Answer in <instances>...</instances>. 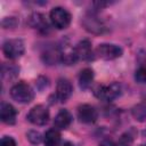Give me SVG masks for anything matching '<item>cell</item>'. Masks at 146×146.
Instances as JSON below:
<instances>
[{"mask_svg": "<svg viewBox=\"0 0 146 146\" xmlns=\"http://www.w3.org/2000/svg\"><path fill=\"white\" fill-rule=\"evenodd\" d=\"M132 116L135 117V120H137L138 122H144L146 120V104L145 103H139L137 105H135L131 110Z\"/></svg>", "mask_w": 146, "mask_h": 146, "instance_id": "18", "label": "cell"}, {"mask_svg": "<svg viewBox=\"0 0 146 146\" xmlns=\"http://www.w3.org/2000/svg\"><path fill=\"white\" fill-rule=\"evenodd\" d=\"M71 123H72V114L67 110H60L54 120V125L56 127V129L59 130L67 129Z\"/></svg>", "mask_w": 146, "mask_h": 146, "instance_id": "13", "label": "cell"}, {"mask_svg": "<svg viewBox=\"0 0 146 146\" xmlns=\"http://www.w3.org/2000/svg\"><path fill=\"white\" fill-rule=\"evenodd\" d=\"M73 88L67 79H59L56 88V98L59 102H66L72 95Z\"/></svg>", "mask_w": 146, "mask_h": 146, "instance_id": "9", "label": "cell"}, {"mask_svg": "<svg viewBox=\"0 0 146 146\" xmlns=\"http://www.w3.org/2000/svg\"><path fill=\"white\" fill-rule=\"evenodd\" d=\"M135 79L139 83H146V64L139 66L135 73Z\"/></svg>", "mask_w": 146, "mask_h": 146, "instance_id": "22", "label": "cell"}, {"mask_svg": "<svg viewBox=\"0 0 146 146\" xmlns=\"http://www.w3.org/2000/svg\"><path fill=\"white\" fill-rule=\"evenodd\" d=\"M141 146H146V144H144V145H141Z\"/></svg>", "mask_w": 146, "mask_h": 146, "instance_id": "27", "label": "cell"}, {"mask_svg": "<svg viewBox=\"0 0 146 146\" xmlns=\"http://www.w3.org/2000/svg\"><path fill=\"white\" fill-rule=\"evenodd\" d=\"M49 17H50L52 25L58 30L66 29L71 23V14L63 7L52 8L50 10Z\"/></svg>", "mask_w": 146, "mask_h": 146, "instance_id": "2", "label": "cell"}, {"mask_svg": "<svg viewBox=\"0 0 146 146\" xmlns=\"http://www.w3.org/2000/svg\"><path fill=\"white\" fill-rule=\"evenodd\" d=\"M82 24H83L84 29H86L87 31L91 32V33H97V34H98V33H103V32L106 30L104 23H103L100 19H98L97 17H95V16L86 17V18L83 19Z\"/></svg>", "mask_w": 146, "mask_h": 146, "instance_id": "12", "label": "cell"}, {"mask_svg": "<svg viewBox=\"0 0 146 146\" xmlns=\"http://www.w3.org/2000/svg\"><path fill=\"white\" fill-rule=\"evenodd\" d=\"M10 96L14 100L21 104H27L34 98V91L33 89L25 82L21 81L16 84H14L10 89Z\"/></svg>", "mask_w": 146, "mask_h": 146, "instance_id": "1", "label": "cell"}, {"mask_svg": "<svg viewBox=\"0 0 146 146\" xmlns=\"http://www.w3.org/2000/svg\"><path fill=\"white\" fill-rule=\"evenodd\" d=\"M43 57V60L44 63L51 65V64H55L58 59H60V55H59V49L57 48H50L48 50H46L42 55Z\"/></svg>", "mask_w": 146, "mask_h": 146, "instance_id": "19", "label": "cell"}, {"mask_svg": "<svg viewBox=\"0 0 146 146\" xmlns=\"http://www.w3.org/2000/svg\"><path fill=\"white\" fill-rule=\"evenodd\" d=\"M132 144H133V136L130 132L122 133L117 141V146H132Z\"/></svg>", "mask_w": 146, "mask_h": 146, "instance_id": "21", "label": "cell"}, {"mask_svg": "<svg viewBox=\"0 0 146 146\" xmlns=\"http://www.w3.org/2000/svg\"><path fill=\"white\" fill-rule=\"evenodd\" d=\"M44 146H58L60 144V133L57 129H49L43 137Z\"/></svg>", "mask_w": 146, "mask_h": 146, "instance_id": "16", "label": "cell"}, {"mask_svg": "<svg viewBox=\"0 0 146 146\" xmlns=\"http://www.w3.org/2000/svg\"><path fill=\"white\" fill-rule=\"evenodd\" d=\"M27 120L35 125H43L49 120V111L43 105H35L30 110Z\"/></svg>", "mask_w": 146, "mask_h": 146, "instance_id": "6", "label": "cell"}, {"mask_svg": "<svg viewBox=\"0 0 146 146\" xmlns=\"http://www.w3.org/2000/svg\"><path fill=\"white\" fill-rule=\"evenodd\" d=\"M144 135H145V136H146V130H145V131H144Z\"/></svg>", "mask_w": 146, "mask_h": 146, "instance_id": "26", "label": "cell"}, {"mask_svg": "<svg viewBox=\"0 0 146 146\" xmlns=\"http://www.w3.org/2000/svg\"><path fill=\"white\" fill-rule=\"evenodd\" d=\"M76 113H78V119L83 123H94L98 117L97 110L89 104L80 105L78 107Z\"/></svg>", "mask_w": 146, "mask_h": 146, "instance_id": "7", "label": "cell"}, {"mask_svg": "<svg viewBox=\"0 0 146 146\" xmlns=\"http://www.w3.org/2000/svg\"><path fill=\"white\" fill-rule=\"evenodd\" d=\"M19 68L15 65H10V64H2L1 66V76L2 80H11L17 76Z\"/></svg>", "mask_w": 146, "mask_h": 146, "instance_id": "17", "label": "cell"}, {"mask_svg": "<svg viewBox=\"0 0 146 146\" xmlns=\"http://www.w3.org/2000/svg\"><path fill=\"white\" fill-rule=\"evenodd\" d=\"M0 146H16V141L13 137L10 136H3L1 138V143Z\"/></svg>", "mask_w": 146, "mask_h": 146, "instance_id": "23", "label": "cell"}, {"mask_svg": "<svg viewBox=\"0 0 146 146\" xmlns=\"http://www.w3.org/2000/svg\"><path fill=\"white\" fill-rule=\"evenodd\" d=\"M17 111L9 103H1L0 106V119L6 124H14L16 122Z\"/></svg>", "mask_w": 146, "mask_h": 146, "instance_id": "10", "label": "cell"}, {"mask_svg": "<svg viewBox=\"0 0 146 146\" xmlns=\"http://www.w3.org/2000/svg\"><path fill=\"white\" fill-rule=\"evenodd\" d=\"M58 146H74L71 141H63V143H60Z\"/></svg>", "mask_w": 146, "mask_h": 146, "instance_id": "25", "label": "cell"}, {"mask_svg": "<svg viewBox=\"0 0 146 146\" xmlns=\"http://www.w3.org/2000/svg\"><path fill=\"white\" fill-rule=\"evenodd\" d=\"M26 138H27V140H29L31 144L38 145V144H40L41 140H42V135H41L39 131H36V130H30V131L26 133Z\"/></svg>", "mask_w": 146, "mask_h": 146, "instance_id": "20", "label": "cell"}, {"mask_svg": "<svg viewBox=\"0 0 146 146\" xmlns=\"http://www.w3.org/2000/svg\"><path fill=\"white\" fill-rule=\"evenodd\" d=\"M94 80V71L89 67L83 68L79 74V86L82 90H86L90 87Z\"/></svg>", "mask_w": 146, "mask_h": 146, "instance_id": "15", "label": "cell"}, {"mask_svg": "<svg viewBox=\"0 0 146 146\" xmlns=\"http://www.w3.org/2000/svg\"><path fill=\"white\" fill-rule=\"evenodd\" d=\"M75 52L78 56V59L82 60H90L92 58V48L91 42L88 39H83L78 42V44L74 47Z\"/></svg>", "mask_w": 146, "mask_h": 146, "instance_id": "11", "label": "cell"}, {"mask_svg": "<svg viewBox=\"0 0 146 146\" xmlns=\"http://www.w3.org/2000/svg\"><path fill=\"white\" fill-rule=\"evenodd\" d=\"M99 146H117V145H115L112 139H103L99 143Z\"/></svg>", "mask_w": 146, "mask_h": 146, "instance_id": "24", "label": "cell"}, {"mask_svg": "<svg viewBox=\"0 0 146 146\" xmlns=\"http://www.w3.org/2000/svg\"><path fill=\"white\" fill-rule=\"evenodd\" d=\"M59 55H60V60L66 65H73L78 60L75 48L72 47L68 42H64L59 47Z\"/></svg>", "mask_w": 146, "mask_h": 146, "instance_id": "8", "label": "cell"}, {"mask_svg": "<svg viewBox=\"0 0 146 146\" xmlns=\"http://www.w3.org/2000/svg\"><path fill=\"white\" fill-rule=\"evenodd\" d=\"M25 47L22 40L19 39H10L7 40L2 46V51L5 56L9 59H16L19 58L24 54Z\"/></svg>", "mask_w": 146, "mask_h": 146, "instance_id": "4", "label": "cell"}, {"mask_svg": "<svg viewBox=\"0 0 146 146\" xmlns=\"http://www.w3.org/2000/svg\"><path fill=\"white\" fill-rule=\"evenodd\" d=\"M121 91H122L121 86L117 82H112L107 86H99L96 89L95 95L99 99L111 102V100H114L115 98H117L121 95Z\"/></svg>", "mask_w": 146, "mask_h": 146, "instance_id": "3", "label": "cell"}, {"mask_svg": "<svg viewBox=\"0 0 146 146\" xmlns=\"http://www.w3.org/2000/svg\"><path fill=\"white\" fill-rule=\"evenodd\" d=\"M29 25L33 29H36L41 32H47L48 31V23L44 18V16L40 13H33L29 17Z\"/></svg>", "mask_w": 146, "mask_h": 146, "instance_id": "14", "label": "cell"}, {"mask_svg": "<svg viewBox=\"0 0 146 146\" xmlns=\"http://www.w3.org/2000/svg\"><path fill=\"white\" fill-rule=\"evenodd\" d=\"M96 51H97V55L105 60H112V59L119 58L123 54L122 48L114 43H100L97 47Z\"/></svg>", "mask_w": 146, "mask_h": 146, "instance_id": "5", "label": "cell"}]
</instances>
